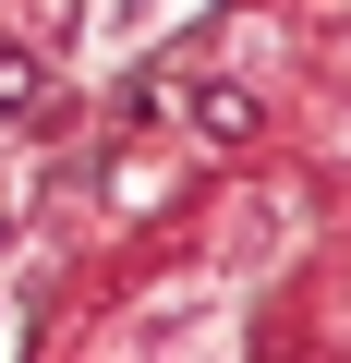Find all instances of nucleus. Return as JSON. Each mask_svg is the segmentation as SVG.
Masks as SVG:
<instances>
[{"label":"nucleus","instance_id":"1","mask_svg":"<svg viewBox=\"0 0 351 363\" xmlns=\"http://www.w3.org/2000/svg\"><path fill=\"white\" fill-rule=\"evenodd\" d=\"M133 351H230V291L206 279V291H169V303H145V327H121Z\"/></svg>","mask_w":351,"mask_h":363},{"label":"nucleus","instance_id":"2","mask_svg":"<svg viewBox=\"0 0 351 363\" xmlns=\"http://www.w3.org/2000/svg\"><path fill=\"white\" fill-rule=\"evenodd\" d=\"M145 13H157V0H109V25H97V49H133V37H145Z\"/></svg>","mask_w":351,"mask_h":363}]
</instances>
